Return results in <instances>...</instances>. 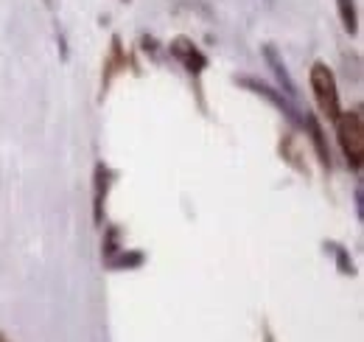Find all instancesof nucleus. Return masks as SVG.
I'll use <instances>...</instances> for the list:
<instances>
[{"mask_svg":"<svg viewBox=\"0 0 364 342\" xmlns=\"http://www.w3.org/2000/svg\"><path fill=\"white\" fill-rule=\"evenodd\" d=\"M143 261H146V256H143L140 250H127V247H121L115 256L107 261V266H109V269H137V266H143Z\"/></svg>","mask_w":364,"mask_h":342,"instance_id":"obj_10","label":"nucleus"},{"mask_svg":"<svg viewBox=\"0 0 364 342\" xmlns=\"http://www.w3.org/2000/svg\"><path fill=\"white\" fill-rule=\"evenodd\" d=\"M309 82H311L314 101H317V107L322 110V115L328 121H336L339 113H342V101H339V87H336L333 71L325 62H314L311 65V73H309Z\"/></svg>","mask_w":364,"mask_h":342,"instance_id":"obj_2","label":"nucleus"},{"mask_svg":"<svg viewBox=\"0 0 364 342\" xmlns=\"http://www.w3.org/2000/svg\"><path fill=\"white\" fill-rule=\"evenodd\" d=\"M325 253L336 258V269L342 275H356V266H353V258L348 253V247H342L339 242H325Z\"/></svg>","mask_w":364,"mask_h":342,"instance_id":"obj_12","label":"nucleus"},{"mask_svg":"<svg viewBox=\"0 0 364 342\" xmlns=\"http://www.w3.org/2000/svg\"><path fill=\"white\" fill-rule=\"evenodd\" d=\"M280 157H283V160H286L291 169L297 171V174L309 177V166H306V160H303L300 140H297V135H294V132H286V135L280 138Z\"/></svg>","mask_w":364,"mask_h":342,"instance_id":"obj_9","label":"nucleus"},{"mask_svg":"<svg viewBox=\"0 0 364 342\" xmlns=\"http://www.w3.org/2000/svg\"><path fill=\"white\" fill-rule=\"evenodd\" d=\"M261 56L267 59V65L272 68L274 79H277V85H280V93L283 95H289L291 101H297V85H294V79H291V73H289V68H286V62H283V56H280V51L274 48V45H261Z\"/></svg>","mask_w":364,"mask_h":342,"instance_id":"obj_7","label":"nucleus"},{"mask_svg":"<svg viewBox=\"0 0 364 342\" xmlns=\"http://www.w3.org/2000/svg\"><path fill=\"white\" fill-rule=\"evenodd\" d=\"M336 9H339V20L345 26V31L350 37L359 34V11H356V0H336Z\"/></svg>","mask_w":364,"mask_h":342,"instance_id":"obj_11","label":"nucleus"},{"mask_svg":"<svg viewBox=\"0 0 364 342\" xmlns=\"http://www.w3.org/2000/svg\"><path fill=\"white\" fill-rule=\"evenodd\" d=\"M235 82L241 87H247L250 93H255V95H261L267 104H272L280 110V115H286L291 124H297V127H303V113H300V107L289 98V95H283L280 90H274L269 87L267 82H261V79H255V76H235Z\"/></svg>","mask_w":364,"mask_h":342,"instance_id":"obj_3","label":"nucleus"},{"mask_svg":"<svg viewBox=\"0 0 364 342\" xmlns=\"http://www.w3.org/2000/svg\"><path fill=\"white\" fill-rule=\"evenodd\" d=\"M115 182V171L107 163H95L92 169V222L95 227H104V211H107V197Z\"/></svg>","mask_w":364,"mask_h":342,"instance_id":"obj_4","label":"nucleus"},{"mask_svg":"<svg viewBox=\"0 0 364 342\" xmlns=\"http://www.w3.org/2000/svg\"><path fill=\"white\" fill-rule=\"evenodd\" d=\"M353 200H356V216L364 219V194H362V185H356V191H353Z\"/></svg>","mask_w":364,"mask_h":342,"instance_id":"obj_14","label":"nucleus"},{"mask_svg":"<svg viewBox=\"0 0 364 342\" xmlns=\"http://www.w3.org/2000/svg\"><path fill=\"white\" fill-rule=\"evenodd\" d=\"M303 127H306L309 138H311V143H314V152H317L322 169L331 171V149H328V138H325V129H322L319 118L311 113V110H306V113H303Z\"/></svg>","mask_w":364,"mask_h":342,"instance_id":"obj_8","label":"nucleus"},{"mask_svg":"<svg viewBox=\"0 0 364 342\" xmlns=\"http://www.w3.org/2000/svg\"><path fill=\"white\" fill-rule=\"evenodd\" d=\"M124 3H129V0H124Z\"/></svg>","mask_w":364,"mask_h":342,"instance_id":"obj_16","label":"nucleus"},{"mask_svg":"<svg viewBox=\"0 0 364 342\" xmlns=\"http://www.w3.org/2000/svg\"><path fill=\"white\" fill-rule=\"evenodd\" d=\"M336 124V140H339V149L348 160V166L356 171H362L364 163V115L362 107H353V110H342L339 118L333 121Z\"/></svg>","mask_w":364,"mask_h":342,"instance_id":"obj_1","label":"nucleus"},{"mask_svg":"<svg viewBox=\"0 0 364 342\" xmlns=\"http://www.w3.org/2000/svg\"><path fill=\"white\" fill-rule=\"evenodd\" d=\"M127 68H129V59H127L124 43H121L118 34H112V40H109V53H107V59H104V73H101V95H107V90L115 82V76H118V73H127Z\"/></svg>","mask_w":364,"mask_h":342,"instance_id":"obj_6","label":"nucleus"},{"mask_svg":"<svg viewBox=\"0 0 364 342\" xmlns=\"http://www.w3.org/2000/svg\"><path fill=\"white\" fill-rule=\"evenodd\" d=\"M121 247H124L121 244V230L118 227H107V233H104V261H109Z\"/></svg>","mask_w":364,"mask_h":342,"instance_id":"obj_13","label":"nucleus"},{"mask_svg":"<svg viewBox=\"0 0 364 342\" xmlns=\"http://www.w3.org/2000/svg\"><path fill=\"white\" fill-rule=\"evenodd\" d=\"M0 342H9V337H6V334H3V331H0Z\"/></svg>","mask_w":364,"mask_h":342,"instance_id":"obj_15","label":"nucleus"},{"mask_svg":"<svg viewBox=\"0 0 364 342\" xmlns=\"http://www.w3.org/2000/svg\"><path fill=\"white\" fill-rule=\"evenodd\" d=\"M168 53L180 62L191 76H202L205 68H208V56L193 45V40H188V37H174V40L168 43Z\"/></svg>","mask_w":364,"mask_h":342,"instance_id":"obj_5","label":"nucleus"}]
</instances>
